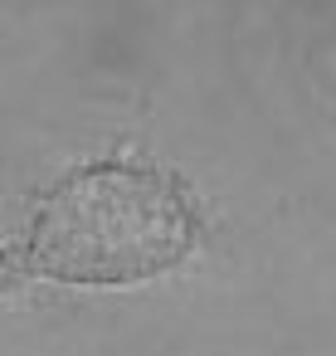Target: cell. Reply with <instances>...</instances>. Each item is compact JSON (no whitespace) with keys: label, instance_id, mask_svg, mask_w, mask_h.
Wrapping results in <instances>:
<instances>
[{"label":"cell","instance_id":"cell-1","mask_svg":"<svg viewBox=\"0 0 336 356\" xmlns=\"http://www.w3.org/2000/svg\"><path fill=\"white\" fill-rule=\"evenodd\" d=\"M195 239L185 191L142 161L69 171L30 220V264L54 283L127 288L166 273Z\"/></svg>","mask_w":336,"mask_h":356},{"label":"cell","instance_id":"cell-2","mask_svg":"<svg viewBox=\"0 0 336 356\" xmlns=\"http://www.w3.org/2000/svg\"><path fill=\"white\" fill-rule=\"evenodd\" d=\"M6 283H10V259L0 254V288H6Z\"/></svg>","mask_w":336,"mask_h":356}]
</instances>
